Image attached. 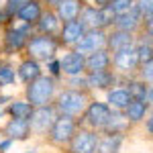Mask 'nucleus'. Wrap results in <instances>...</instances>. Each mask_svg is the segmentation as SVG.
Wrapping results in <instances>:
<instances>
[{"mask_svg": "<svg viewBox=\"0 0 153 153\" xmlns=\"http://www.w3.org/2000/svg\"><path fill=\"white\" fill-rule=\"evenodd\" d=\"M27 88H25V100L27 102H31L33 106H43V104H49V102H53V98L57 94V86L59 82L53 78V76H45V74H41L39 78H35L33 82L25 84Z\"/></svg>", "mask_w": 153, "mask_h": 153, "instance_id": "obj_1", "label": "nucleus"}, {"mask_svg": "<svg viewBox=\"0 0 153 153\" xmlns=\"http://www.w3.org/2000/svg\"><path fill=\"white\" fill-rule=\"evenodd\" d=\"M53 100H55L53 106H55V110H57L59 114L74 117V118L82 117L86 104L90 102V98H88V94H86V90H71V88L57 92Z\"/></svg>", "mask_w": 153, "mask_h": 153, "instance_id": "obj_2", "label": "nucleus"}, {"mask_svg": "<svg viewBox=\"0 0 153 153\" xmlns=\"http://www.w3.org/2000/svg\"><path fill=\"white\" fill-rule=\"evenodd\" d=\"M25 49H27L29 57L37 59V61H49V59L57 57L61 45H59V41H57V35L37 33V35L29 37V41H27Z\"/></svg>", "mask_w": 153, "mask_h": 153, "instance_id": "obj_3", "label": "nucleus"}, {"mask_svg": "<svg viewBox=\"0 0 153 153\" xmlns=\"http://www.w3.org/2000/svg\"><path fill=\"white\" fill-rule=\"evenodd\" d=\"M31 33H33V25L23 23L21 27L8 25L6 31H4V37H2V51H4V55L10 57L14 53L23 51L27 41H29V37H31Z\"/></svg>", "mask_w": 153, "mask_h": 153, "instance_id": "obj_4", "label": "nucleus"}, {"mask_svg": "<svg viewBox=\"0 0 153 153\" xmlns=\"http://www.w3.org/2000/svg\"><path fill=\"white\" fill-rule=\"evenodd\" d=\"M78 19L82 21L86 29H110L112 21H114V12L108 6H94V4H84V8L80 10Z\"/></svg>", "mask_w": 153, "mask_h": 153, "instance_id": "obj_5", "label": "nucleus"}, {"mask_svg": "<svg viewBox=\"0 0 153 153\" xmlns=\"http://www.w3.org/2000/svg\"><path fill=\"white\" fill-rule=\"evenodd\" d=\"M110 112H112V108L106 102L90 100L86 104V108H84L82 117H80V125H86L88 129H92V131H102L106 120L110 118Z\"/></svg>", "mask_w": 153, "mask_h": 153, "instance_id": "obj_6", "label": "nucleus"}, {"mask_svg": "<svg viewBox=\"0 0 153 153\" xmlns=\"http://www.w3.org/2000/svg\"><path fill=\"white\" fill-rule=\"evenodd\" d=\"M110 68H114V74L118 76H135V71L139 68V57H137V51H135V45L131 47H123L118 51H112L110 55Z\"/></svg>", "mask_w": 153, "mask_h": 153, "instance_id": "obj_7", "label": "nucleus"}, {"mask_svg": "<svg viewBox=\"0 0 153 153\" xmlns=\"http://www.w3.org/2000/svg\"><path fill=\"white\" fill-rule=\"evenodd\" d=\"M57 110L53 102L49 104H43V106H35L33 112H31V118H29V127H31V135H47V131L51 129L53 120L57 118Z\"/></svg>", "mask_w": 153, "mask_h": 153, "instance_id": "obj_8", "label": "nucleus"}, {"mask_svg": "<svg viewBox=\"0 0 153 153\" xmlns=\"http://www.w3.org/2000/svg\"><path fill=\"white\" fill-rule=\"evenodd\" d=\"M80 127V118L65 117V114H57V118L53 120L51 129L47 131L49 141L55 145H68L71 139V135L76 133V129Z\"/></svg>", "mask_w": 153, "mask_h": 153, "instance_id": "obj_9", "label": "nucleus"}, {"mask_svg": "<svg viewBox=\"0 0 153 153\" xmlns=\"http://www.w3.org/2000/svg\"><path fill=\"white\" fill-rule=\"evenodd\" d=\"M98 131H92L88 127H78L76 133L71 135L70 139V153H96V147H98Z\"/></svg>", "mask_w": 153, "mask_h": 153, "instance_id": "obj_10", "label": "nucleus"}, {"mask_svg": "<svg viewBox=\"0 0 153 153\" xmlns=\"http://www.w3.org/2000/svg\"><path fill=\"white\" fill-rule=\"evenodd\" d=\"M84 31H86V27L82 25L80 19H74V21H65V23H61L59 33H57L59 45H61V47H68V49H74V47H76V43L82 39Z\"/></svg>", "mask_w": 153, "mask_h": 153, "instance_id": "obj_11", "label": "nucleus"}, {"mask_svg": "<svg viewBox=\"0 0 153 153\" xmlns=\"http://www.w3.org/2000/svg\"><path fill=\"white\" fill-rule=\"evenodd\" d=\"M106 33H108L106 29H86L82 39L76 43L74 49H76L78 53L86 55V53H90V51L106 47Z\"/></svg>", "mask_w": 153, "mask_h": 153, "instance_id": "obj_12", "label": "nucleus"}, {"mask_svg": "<svg viewBox=\"0 0 153 153\" xmlns=\"http://www.w3.org/2000/svg\"><path fill=\"white\" fill-rule=\"evenodd\" d=\"M86 88L88 90H108L118 84V76L112 70H98L86 71Z\"/></svg>", "mask_w": 153, "mask_h": 153, "instance_id": "obj_13", "label": "nucleus"}, {"mask_svg": "<svg viewBox=\"0 0 153 153\" xmlns=\"http://www.w3.org/2000/svg\"><path fill=\"white\" fill-rule=\"evenodd\" d=\"M112 29H120V31H127V33H137L139 29H143V16L137 6H133L131 10L117 14L114 21H112Z\"/></svg>", "mask_w": 153, "mask_h": 153, "instance_id": "obj_14", "label": "nucleus"}, {"mask_svg": "<svg viewBox=\"0 0 153 153\" xmlns=\"http://www.w3.org/2000/svg\"><path fill=\"white\" fill-rule=\"evenodd\" d=\"M59 65H61V76H80V74H86L84 55L78 53L76 49H70L68 53H63V57H59Z\"/></svg>", "mask_w": 153, "mask_h": 153, "instance_id": "obj_15", "label": "nucleus"}, {"mask_svg": "<svg viewBox=\"0 0 153 153\" xmlns=\"http://www.w3.org/2000/svg\"><path fill=\"white\" fill-rule=\"evenodd\" d=\"M2 135L8 137L12 141H27L31 137V127H29V120L23 118H8V123L4 125Z\"/></svg>", "mask_w": 153, "mask_h": 153, "instance_id": "obj_16", "label": "nucleus"}, {"mask_svg": "<svg viewBox=\"0 0 153 153\" xmlns=\"http://www.w3.org/2000/svg\"><path fill=\"white\" fill-rule=\"evenodd\" d=\"M41 12H43V2L41 0H27L19 6V10L14 12V19L27 25H35L37 19L41 16Z\"/></svg>", "mask_w": 153, "mask_h": 153, "instance_id": "obj_17", "label": "nucleus"}, {"mask_svg": "<svg viewBox=\"0 0 153 153\" xmlns=\"http://www.w3.org/2000/svg\"><path fill=\"white\" fill-rule=\"evenodd\" d=\"M59 27H61V21L55 14L53 8H47V10L41 12V16L37 19V23L33 25V29H37V33H45V35H57Z\"/></svg>", "mask_w": 153, "mask_h": 153, "instance_id": "obj_18", "label": "nucleus"}, {"mask_svg": "<svg viewBox=\"0 0 153 153\" xmlns=\"http://www.w3.org/2000/svg\"><path fill=\"white\" fill-rule=\"evenodd\" d=\"M16 80H21L23 84H29L33 82L35 78H39L41 74H43V68H41V61H37L33 57H27L23 59L16 68Z\"/></svg>", "mask_w": 153, "mask_h": 153, "instance_id": "obj_19", "label": "nucleus"}, {"mask_svg": "<svg viewBox=\"0 0 153 153\" xmlns=\"http://www.w3.org/2000/svg\"><path fill=\"white\" fill-rule=\"evenodd\" d=\"M104 92H106V104L110 106L112 110H125V106L133 100V96L127 90V86H118L117 84V86L108 88Z\"/></svg>", "mask_w": 153, "mask_h": 153, "instance_id": "obj_20", "label": "nucleus"}, {"mask_svg": "<svg viewBox=\"0 0 153 153\" xmlns=\"http://www.w3.org/2000/svg\"><path fill=\"white\" fill-rule=\"evenodd\" d=\"M86 71H98V70H110V51L106 47L90 51L84 55Z\"/></svg>", "mask_w": 153, "mask_h": 153, "instance_id": "obj_21", "label": "nucleus"}, {"mask_svg": "<svg viewBox=\"0 0 153 153\" xmlns=\"http://www.w3.org/2000/svg\"><path fill=\"white\" fill-rule=\"evenodd\" d=\"M135 39L137 37L133 33L120 31V29H112V31L106 33V49L112 53V51H118L123 47H131V45H135Z\"/></svg>", "mask_w": 153, "mask_h": 153, "instance_id": "obj_22", "label": "nucleus"}, {"mask_svg": "<svg viewBox=\"0 0 153 153\" xmlns=\"http://www.w3.org/2000/svg\"><path fill=\"white\" fill-rule=\"evenodd\" d=\"M84 0H59L57 4L53 6V10L55 14L59 16V21L61 23H65V21H74V19H78V14L80 10L84 8Z\"/></svg>", "mask_w": 153, "mask_h": 153, "instance_id": "obj_23", "label": "nucleus"}, {"mask_svg": "<svg viewBox=\"0 0 153 153\" xmlns=\"http://www.w3.org/2000/svg\"><path fill=\"white\" fill-rule=\"evenodd\" d=\"M125 86H127V90L131 92V96H133L135 100H143L145 104L151 106V100H153L151 84H145V82H141V80H137L135 76H131V78H127Z\"/></svg>", "mask_w": 153, "mask_h": 153, "instance_id": "obj_24", "label": "nucleus"}, {"mask_svg": "<svg viewBox=\"0 0 153 153\" xmlns=\"http://www.w3.org/2000/svg\"><path fill=\"white\" fill-rule=\"evenodd\" d=\"M125 143V133H104V137L98 139L96 153H118Z\"/></svg>", "mask_w": 153, "mask_h": 153, "instance_id": "obj_25", "label": "nucleus"}, {"mask_svg": "<svg viewBox=\"0 0 153 153\" xmlns=\"http://www.w3.org/2000/svg\"><path fill=\"white\" fill-rule=\"evenodd\" d=\"M149 110H151V106H149V104H145L143 100H135V98H133L129 104L125 106L123 114H125V118L133 125V123H141L143 118L149 114Z\"/></svg>", "mask_w": 153, "mask_h": 153, "instance_id": "obj_26", "label": "nucleus"}, {"mask_svg": "<svg viewBox=\"0 0 153 153\" xmlns=\"http://www.w3.org/2000/svg\"><path fill=\"white\" fill-rule=\"evenodd\" d=\"M35 106L27 100H10L8 106H6V114H10V118H23V120H29L31 118V112H33Z\"/></svg>", "mask_w": 153, "mask_h": 153, "instance_id": "obj_27", "label": "nucleus"}, {"mask_svg": "<svg viewBox=\"0 0 153 153\" xmlns=\"http://www.w3.org/2000/svg\"><path fill=\"white\" fill-rule=\"evenodd\" d=\"M129 125L131 123L125 118L123 110H112L110 118L106 120V125L102 127V133H127Z\"/></svg>", "mask_w": 153, "mask_h": 153, "instance_id": "obj_28", "label": "nucleus"}, {"mask_svg": "<svg viewBox=\"0 0 153 153\" xmlns=\"http://www.w3.org/2000/svg\"><path fill=\"white\" fill-rule=\"evenodd\" d=\"M19 82L16 80V70L8 61H0V88H10Z\"/></svg>", "mask_w": 153, "mask_h": 153, "instance_id": "obj_29", "label": "nucleus"}, {"mask_svg": "<svg viewBox=\"0 0 153 153\" xmlns=\"http://www.w3.org/2000/svg\"><path fill=\"white\" fill-rule=\"evenodd\" d=\"M137 76V80H141V82L145 84H151L153 82V59L151 61H143V63H139V68H137V71H135Z\"/></svg>", "mask_w": 153, "mask_h": 153, "instance_id": "obj_30", "label": "nucleus"}, {"mask_svg": "<svg viewBox=\"0 0 153 153\" xmlns=\"http://www.w3.org/2000/svg\"><path fill=\"white\" fill-rule=\"evenodd\" d=\"M133 6H135V0H110V2H108V8L114 12V16L131 10Z\"/></svg>", "mask_w": 153, "mask_h": 153, "instance_id": "obj_31", "label": "nucleus"}, {"mask_svg": "<svg viewBox=\"0 0 153 153\" xmlns=\"http://www.w3.org/2000/svg\"><path fill=\"white\" fill-rule=\"evenodd\" d=\"M68 86L71 90H88L86 88V76L80 74V76H68Z\"/></svg>", "mask_w": 153, "mask_h": 153, "instance_id": "obj_32", "label": "nucleus"}, {"mask_svg": "<svg viewBox=\"0 0 153 153\" xmlns=\"http://www.w3.org/2000/svg\"><path fill=\"white\" fill-rule=\"evenodd\" d=\"M47 63V74L49 76H53L55 80H59L61 78V65H59V57H53L49 59V61H45Z\"/></svg>", "mask_w": 153, "mask_h": 153, "instance_id": "obj_33", "label": "nucleus"}, {"mask_svg": "<svg viewBox=\"0 0 153 153\" xmlns=\"http://www.w3.org/2000/svg\"><path fill=\"white\" fill-rule=\"evenodd\" d=\"M23 2H27V0H6V2H4V10H6V14H8L10 19H14V12L19 10V6H21Z\"/></svg>", "mask_w": 153, "mask_h": 153, "instance_id": "obj_34", "label": "nucleus"}, {"mask_svg": "<svg viewBox=\"0 0 153 153\" xmlns=\"http://www.w3.org/2000/svg\"><path fill=\"white\" fill-rule=\"evenodd\" d=\"M12 145H14V141H12V139H8V137L0 139V153H8Z\"/></svg>", "mask_w": 153, "mask_h": 153, "instance_id": "obj_35", "label": "nucleus"}, {"mask_svg": "<svg viewBox=\"0 0 153 153\" xmlns=\"http://www.w3.org/2000/svg\"><path fill=\"white\" fill-rule=\"evenodd\" d=\"M145 120V129H147V135H153V118L147 114V117L143 118Z\"/></svg>", "mask_w": 153, "mask_h": 153, "instance_id": "obj_36", "label": "nucleus"}, {"mask_svg": "<svg viewBox=\"0 0 153 153\" xmlns=\"http://www.w3.org/2000/svg\"><path fill=\"white\" fill-rule=\"evenodd\" d=\"M108 2H110V0H92V4L98 6V8H100V6H108Z\"/></svg>", "mask_w": 153, "mask_h": 153, "instance_id": "obj_37", "label": "nucleus"}, {"mask_svg": "<svg viewBox=\"0 0 153 153\" xmlns=\"http://www.w3.org/2000/svg\"><path fill=\"white\" fill-rule=\"evenodd\" d=\"M43 2H45V4H47V8H53V6H55V4H57L59 0H43Z\"/></svg>", "mask_w": 153, "mask_h": 153, "instance_id": "obj_38", "label": "nucleus"}, {"mask_svg": "<svg viewBox=\"0 0 153 153\" xmlns=\"http://www.w3.org/2000/svg\"><path fill=\"white\" fill-rule=\"evenodd\" d=\"M4 114H6V106H2V104H0V118L4 117Z\"/></svg>", "mask_w": 153, "mask_h": 153, "instance_id": "obj_39", "label": "nucleus"}, {"mask_svg": "<svg viewBox=\"0 0 153 153\" xmlns=\"http://www.w3.org/2000/svg\"><path fill=\"white\" fill-rule=\"evenodd\" d=\"M27 153H37V149H29V151H27Z\"/></svg>", "mask_w": 153, "mask_h": 153, "instance_id": "obj_40", "label": "nucleus"}, {"mask_svg": "<svg viewBox=\"0 0 153 153\" xmlns=\"http://www.w3.org/2000/svg\"><path fill=\"white\" fill-rule=\"evenodd\" d=\"M0 90H2V88H0Z\"/></svg>", "mask_w": 153, "mask_h": 153, "instance_id": "obj_41", "label": "nucleus"}]
</instances>
